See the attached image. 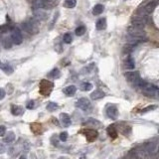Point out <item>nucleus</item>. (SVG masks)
Returning a JSON list of instances; mask_svg holds the SVG:
<instances>
[{
  "mask_svg": "<svg viewBox=\"0 0 159 159\" xmlns=\"http://www.w3.org/2000/svg\"><path fill=\"white\" fill-rule=\"evenodd\" d=\"M128 37L132 40H141L145 37V32H144L143 28L135 27V26H131L127 30Z\"/></svg>",
  "mask_w": 159,
  "mask_h": 159,
  "instance_id": "nucleus-1",
  "label": "nucleus"
},
{
  "mask_svg": "<svg viewBox=\"0 0 159 159\" xmlns=\"http://www.w3.org/2000/svg\"><path fill=\"white\" fill-rule=\"evenodd\" d=\"M140 89H141L142 93L145 96H154V98H157V96H158V88L156 87L155 85L144 82Z\"/></svg>",
  "mask_w": 159,
  "mask_h": 159,
  "instance_id": "nucleus-2",
  "label": "nucleus"
},
{
  "mask_svg": "<svg viewBox=\"0 0 159 159\" xmlns=\"http://www.w3.org/2000/svg\"><path fill=\"white\" fill-rule=\"evenodd\" d=\"M54 84L48 80H42L39 84V92L43 96H48L52 93Z\"/></svg>",
  "mask_w": 159,
  "mask_h": 159,
  "instance_id": "nucleus-3",
  "label": "nucleus"
},
{
  "mask_svg": "<svg viewBox=\"0 0 159 159\" xmlns=\"http://www.w3.org/2000/svg\"><path fill=\"white\" fill-rule=\"evenodd\" d=\"M158 4V0H150L147 3L144 5V6L139 10V14H142V15H146L150 12H152L154 10V8H156Z\"/></svg>",
  "mask_w": 159,
  "mask_h": 159,
  "instance_id": "nucleus-4",
  "label": "nucleus"
},
{
  "mask_svg": "<svg viewBox=\"0 0 159 159\" xmlns=\"http://www.w3.org/2000/svg\"><path fill=\"white\" fill-rule=\"evenodd\" d=\"M81 132L83 134H85V136L87 137L88 141H90V142H93V141H95L96 138H98V136H99L98 131H96V129H93V128H85Z\"/></svg>",
  "mask_w": 159,
  "mask_h": 159,
  "instance_id": "nucleus-5",
  "label": "nucleus"
},
{
  "mask_svg": "<svg viewBox=\"0 0 159 159\" xmlns=\"http://www.w3.org/2000/svg\"><path fill=\"white\" fill-rule=\"evenodd\" d=\"M132 22V26H135V27H139V28H143L146 24V15H142V14H139V15L134 16L131 20Z\"/></svg>",
  "mask_w": 159,
  "mask_h": 159,
  "instance_id": "nucleus-6",
  "label": "nucleus"
},
{
  "mask_svg": "<svg viewBox=\"0 0 159 159\" xmlns=\"http://www.w3.org/2000/svg\"><path fill=\"white\" fill-rule=\"evenodd\" d=\"M76 107H79L80 110L87 111V110H90L91 107H92V104H91V102H90L89 99L82 98V99H80L79 101L76 102Z\"/></svg>",
  "mask_w": 159,
  "mask_h": 159,
  "instance_id": "nucleus-7",
  "label": "nucleus"
},
{
  "mask_svg": "<svg viewBox=\"0 0 159 159\" xmlns=\"http://www.w3.org/2000/svg\"><path fill=\"white\" fill-rule=\"evenodd\" d=\"M11 40H12V42L14 44H16V45H19V44L22 43V41H23L22 34L17 28L12 29V31H11Z\"/></svg>",
  "mask_w": 159,
  "mask_h": 159,
  "instance_id": "nucleus-8",
  "label": "nucleus"
},
{
  "mask_svg": "<svg viewBox=\"0 0 159 159\" xmlns=\"http://www.w3.org/2000/svg\"><path fill=\"white\" fill-rule=\"evenodd\" d=\"M107 116L113 120L117 119V117H119V110H117L116 105H110L107 107Z\"/></svg>",
  "mask_w": 159,
  "mask_h": 159,
  "instance_id": "nucleus-9",
  "label": "nucleus"
},
{
  "mask_svg": "<svg viewBox=\"0 0 159 159\" xmlns=\"http://www.w3.org/2000/svg\"><path fill=\"white\" fill-rule=\"evenodd\" d=\"M23 28L28 32L29 34H36L38 32L37 24L33 21H29L26 23H23Z\"/></svg>",
  "mask_w": 159,
  "mask_h": 159,
  "instance_id": "nucleus-10",
  "label": "nucleus"
},
{
  "mask_svg": "<svg viewBox=\"0 0 159 159\" xmlns=\"http://www.w3.org/2000/svg\"><path fill=\"white\" fill-rule=\"evenodd\" d=\"M125 78L129 82V83H135L140 79V74L137 71H133V72H128L125 74Z\"/></svg>",
  "mask_w": 159,
  "mask_h": 159,
  "instance_id": "nucleus-11",
  "label": "nucleus"
},
{
  "mask_svg": "<svg viewBox=\"0 0 159 159\" xmlns=\"http://www.w3.org/2000/svg\"><path fill=\"white\" fill-rule=\"evenodd\" d=\"M60 121L62 123V125L64 127H69V126L72 124V120H71V117L69 114L67 113H61L60 114Z\"/></svg>",
  "mask_w": 159,
  "mask_h": 159,
  "instance_id": "nucleus-12",
  "label": "nucleus"
},
{
  "mask_svg": "<svg viewBox=\"0 0 159 159\" xmlns=\"http://www.w3.org/2000/svg\"><path fill=\"white\" fill-rule=\"evenodd\" d=\"M84 125L88 126V127H96V128H99L102 126V123L96 120L95 119H89L86 122H84Z\"/></svg>",
  "mask_w": 159,
  "mask_h": 159,
  "instance_id": "nucleus-13",
  "label": "nucleus"
},
{
  "mask_svg": "<svg viewBox=\"0 0 159 159\" xmlns=\"http://www.w3.org/2000/svg\"><path fill=\"white\" fill-rule=\"evenodd\" d=\"M24 113V110H23L22 107H20V105H11V113L13 114V116H21Z\"/></svg>",
  "mask_w": 159,
  "mask_h": 159,
  "instance_id": "nucleus-14",
  "label": "nucleus"
},
{
  "mask_svg": "<svg viewBox=\"0 0 159 159\" xmlns=\"http://www.w3.org/2000/svg\"><path fill=\"white\" fill-rule=\"evenodd\" d=\"M105 93L101 90H96L95 92H93L91 93V99H93V101H98V99H101L102 98H105Z\"/></svg>",
  "mask_w": 159,
  "mask_h": 159,
  "instance_id": "nucleus-15",
  "label": "nucleus"
},
{
  "mask_svg": "<svg viewBox=\"0 0 159 159\" xmlns=\"http://www.w3.org/2000/svg\"><path fill=\"white\" fill-rule=\"evenodd\" d=\"M107 131V134L110 135V137L113 138V139H116V138L117 137V129H116L114 124L108 126Z\"/></svg>",
  "mask_w": 159,
  "mask_h": 159,
  "instance_id": "nucleus-16",
  "label": "nucleus"
},
{
  "mask_svg": "<svg viewBox=\"0 0 159 159\" xmlns=\"http://www.w3.org/2000/svg\"><path fill=\"white\" fill-rule=\"evenodd\" d=\"M63 92H64V93L66 96H74L76 93V92H77V88L75 87V86H68V87H66L65 89L63 90Z\"/></svg>",
  "mask_w": 159,
  "mask_h": 159,
  "instance_id": "nucleus-17",
  "label": "nucleus"
},
{
  "mask_svg": "<svg viewBox=\"0 0 159 159\" xmlns=\"http://www.w3.org/2000/svg\"><path fill=\"white\" fill-rule=\"evenodd\" d=\"M0 69H1L3 72L6 74V75H11L13 73V68L8 64H4V63H0Z\"/></svg>",
  "mask_w": 159,
  "mask_h": 159,
  "instance_id": "nucleus-18",
  "label": "nucleus"
},
{
  "mask_svg": "<svg viewBox=\"0 0 159 159\" xmlns=\"http://www.w3.org/2000/svg\"><path fill=\"white\" fill-rule=\"evenodd\" d=\"M96 27L98 30H105V29L107 28V19L105 18L99 19L96 24Z\"/></svg>",
  "mask_w": 159,
  "mask_h": 159,
  "instance_id": "nucleus-19",
  "label": "nucleus"
},
{
  "mask_svg": "<svg viewBox=\"0 0 159 159\" xmlns=\"http://www.w3.org/2000/svg\"><path fill=\"white\" fill-rule=\"evenodd\" d=\"M124 66H125L126 69H128V70H133L134 68H135V62H134V60H133V58L129 56V57L126 59Z\"/></svg>",
  "mask_w": 159,
  "mask_h": 159,
  "instance_id": "nucleus-20",
  "label": "nucleus"
},
{
  "mask_svg": "<svg viewBox=\"0 0 159 159\" xmlns=\"http://www.w3.org/2000/svg\"><path fill=\"white\" fill-rule=\"evenodd\" d=\"M31 130L33 131L36 135L40 134L41 132H42V125H41L40 123H37V122L32 123L31 124Z\"/></svg>",
  "mask_w": 159,
  "mask_h": 159,
  "instance_id": "nucleus-21",
  "label": "nucleus"
},
{
  "mask_svg": "<svg viewBox=\"0 0 159 159\" xmlns=\"http://www.w3.org/2000/svg\"><path fill=\"white\" fill-rule=\"evenodd\" d=\"M5 137H4V142L6 143H11L15 140V134H14L13 131H9L8 133H5Z\"/></svg>",
  "mask_w": 159,
  "mask_h": 159,
  "instance_id": "nucleus-22",
  "label": "nucleus"
},
{
  "mask_svg": "<svg viewBox=\"0 0 159 159\" xmlns=\"http://www.w3.org/2000/svg\"><path fill=\"white\" fill-rule=\"evenodd\" d=\"M104 9H105L104 5L96 4V6L93 7V15H101V14L104 12Z\"/></svg>",
  "mask_w": 159,
  "mask_h": 159,
  "instance_id": "nucleus-23",
  "label": "nucleus"
},
{
  "mask_svg": "<svg viewBox=\"0 0 159 159\" xmlns=\"http://www.w3.org/2000/svg\"><path fill=\"white\" fill-rule=\"evenodd\" d=\"M77 5V0H64V6L66 8H74Z\"/></svg>",
  "mask_w": 159,
  "mask_h": 159,
  "instance_id": "nucleus-24",
  "label": "nucleus"
},
{
  "mask_svg": "<svg viewBox=\"0 0 159 159\" xmlns=\"http://www.w3.org/2000/svg\"><path fill=\"white\" fill-rule=\"evenodd\" d=\"M48 76L50 77V78H52V79H58V78H60L61 72H60V70H59V69H53L51 72L49 73Z\"/></svg>",
  "mask_w": 159,
  "mask_h": 159,
  "instance_id": "nucleus-25",
  "label": "nucleus"
},
{
  "mask_svg": "<svg viewBox=\"0 0 159 159\" xmlns=\"http://www.w3.org/2000/svg\"><path fill=\"white\" fill-rule=\"evenodd\" d=\"M2 44H3V47L5 49H10L13 45V42L11 38H4L3 41H2Z\"/></svg>",
  "mask_w": 159,
  "mask_h": 159,
  "instance_id": "nucleus-26",
  "label": "nucleus"
},
{
  "mask_svg": "<svg viewBox=\"0 0 159 159\" xmlns=\"http://www.w3.org/2000/svg\"><path fill=\"white\" fill-rule=\"evenodd\" d=\"M93 88V84L91 83H83L81 85V90L83 91V92H89V91H91Z\"/></svg>",
  "mask_w": 159,
  "mask_h": 159,
  "instance_id": "nucleus-27",
  "label": "nucleus"
},
{
  "mask_svg": "<svg viewBox=\"0 0 159 159\" xmlns=\"http://www.w3.org/2000/svg\"><path fill=\"white\" fill-rule=\"evenodd\" d=\"M46 108L49 111H55L56 110H58L59 108V105H58V104H56V102H48V105H47Z\"/></svg>",
  "mask_w": 159,
  "mask_h": 159,
  "instance_id": "nucleus-28",
  "label": "nucleus"
},
{
  "mask_svg": "<svg viewBox=\"0 0 159 159\" xmlns=\"http://www.w3.org/2000/svg\"><path fill=\"white\" fill-rule=\"evenodd\" d=\"M75 33L77 36H83V35L86 33V27H85V26H79L75 30Z\"/></svg>",
  "mask_w": 159,
  "mask_h": 159,
  "instance_id": "nucleus-29",
  "label": "nucleus"
},
{
  "mask_svg": "<svg viewBox=\"0 0 159 159\" xmlns=\"http://www.w3.org/2000/svg\"><path fill=\"white\" fill-rule=\"evenodd\" d=\"M63 41H64V43H66V44L72 43V41H73L72 35H71L70 33H66L64 35V37H63Z\"/></svg>",
  "mask_w": 159,
  "mask_h": 159,
  "instance_id": "nucleus-30",
  "label": "nucleus"
},
{
  "mask_svg": "<svg viewBox=\"0 0 159 159\" xmlns=\"http://www.w3.org/2000/svg\"><path fill=\"white\" fill-rule=\"evenodd\" d=\"M9 30H10L9 25H3V26H1V27H0V34H1V33H7Z\"/></svg>",
  "mask_w": 159,
  "mask_h": 159,
  "instance_id": "nucleus-31",
  "label": "nucleus"
},
{
  "mask_svg": "<svg viewBox=\"0 0 159 159\" xmlns=\"http://www.w3.org/2000/svg\"><path fill=\"white\" fill-rule=\"evenodd\" d=\"M157 107L156 105H149V107H147L145 108H143L142 110H141V113H147V111H150V110H155V108Z\"/></svg>",
  "mask_w": 159,
  "mask_h": 159,
  "instance_id": "nucleus-32",
  "label": "nucleus"
},
{
  "mask_svg": "<svg viewBox=\"0 0 159 159\" xmlns=\"http://www.w3.org/2000/svg\"><path fill=\"white\" fill-rule=\"evenodd\" d=\"M68 139V132H61L60 133V140L63 141V142H65V141H67Z\"/></svg>",
  "mask_w": 159,
  "mask_h": 159,
  "instance_id": "nucleus-33",
  "label": "nucleus"
},
{
  "mask_svg": "<svg viewBox=\"0 0 159 159\" xmlns=\"http://www.w3.org/2000/svg\"><path fill=\"white\" fill-rule=\"evenodd\" d=\"M34 107H35V102L34 101H30L27 104V108H28V110H33Z\"/></svg>",
  "mask_w": 159,
  "mask_h": 159,
  "instance_id": "nucleus-34",
  "label": "nucleus"
},
{
  "mask_svg": "<svg viewBox=\"0 0 159 159\" xmlns=\"http://www.w3.org/2000/svg\"><path fill=\"white\" fill-rule=\"evenodd\" d=\"M6 133V128L4 125H0V136H3Z\"/></svg>",
  "mask_w": 159,
  "mask_h": 159,
  "instance_id": "nucleus-35",
  "label": "nucleus"
},
{
  "mask_svg": "<svg viewBox=\"0 0 159 159\" xmlns=\"http://www.w3.org/2000/svg\"><path fill=\"white\" fill-rule=\"evenodd\" d=\"M5 98V91L3 89H0V99H3Z\"/></svg>",
  "mask_w": 159,
  "mask_h": 159,
  "instance_id": "nucleus-36",
  "label": "nucleus"
},
{
  "mask_svg": "<svg viewBox=\"0 0 159 159\" xmlns=\"http://www.w3.org/2000/svg\"><path fill=\"white\" fill-rule=\"evenodd\" d=\"M5 151V147L2 143H0V153H3Z\"/></svg>",
  "mask_w": 159,
  "mask_h": 159,
  "instance_id": "nucleus-37",
  "label": "nucleus"
}]
</instances>
